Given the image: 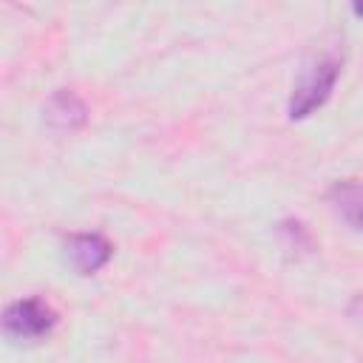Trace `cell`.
I'll return each instance as SVG.
<instances>
[{
    "instance_id": "3",
    "label": "cell",
    "mask_w": 363,
    "mask_h": 363,
    "mask_svg": "<svg viewBox=\"0 0 363 363\" xmlns=\"http://www.w3.org/2000/svg\"><path fill=\"white\" fill-rule=\"evenodd\" d=\"M113 255V244L102 233H74L65 238V261L79 275L99 272Z\"/></svg>"
},
{
    "instance_id": "6",
    "label": "cell",
    "mask_w": 363,
    "mask_h": 363,
    "mask_svg": "<svg viewBox=\"0 0 363 363\" xmlns=\"http://www.w3.org/2000/svg\"><path fill=\"white\" fill-rule=\"evenodd\" d=\"M352 11H354L357 17H363V3H354V6H352Z\"/></svg>"
},
{
    "instance_id": "1",
    "label": "cell",
    "mask_w": 363,
    "mask_h": 363,
    "mask_svg": "<svg viewBox=\"0 0 363 363\" xmlns=\"http://www.w3.org/2000/svg\"><path fill=\"white\" fill-rule=\"evenodd\" d=\"M337 77H340V57L335 51H323L312 57L295 79V88L289 96V119H303L312 111H318L332 96Z\"/></svg>"
},
{
    "instance_id": "5",
    "label": "cell",
    "mask_w": 363,
    "mask_h": 363,
    "mask_svg": "<svg viewBox=\"0 0 363 363\" xmlns=\"http://www.w3.org/2000/svg\"><path fill=\"white\" fill-rule=\"evenodd\" d=\"M329 204L335 213L357 233H363V184L352 179H340L329 187Z\"/></svg>"
},
{
    "instance_id": "2",
    "label": "cell",
    "mask_w": 363,
    "mask_h": 363,
    "mask_svg": "<svg viewBox=\"0 0 363 363\" xmlns=\"http://www.w3.org/2000/svg\"><path fill=\"white\" fill-rule=\"evenodd\" d=\"M57 326V312L48 301L31 295V298H20L11 301L3 312V332L11 340H43L54 332Z\"/></svg>"
},
{
    "instance_id": "4",
    "label": "cell",
    "mask_w": 363,
    "mask_h": 363,
    "mask_svg": "<svg viewBox=\"0 0 363 363\" xmlns=\"http://www.w3.org/2000/svg\"><path fill=\"white\" fill-rule=\"evenodd\" d=\"M45 122L57 130H77L88 122V108L74 91H57L45 105Z\"/></svg>"
}]
</instances>
